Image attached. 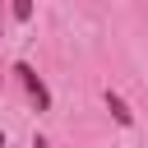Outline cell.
I'll use <instances>...</instances> for the list:
<instances>
[{
    "mask_svg": "<svg viewBox=\"0 0 148 148\" xmlns=\"http://www.w3.org/2000/svg\"><path fill=\"white\" fill-rule=\"evenodd\" d=\"M14 18L28 23V18H32V0H14Z\"/></svg>",
    "mask_w": 148,
    "mask_h": 148,
    "instance_id": "3957f363",
    "label": "cell"
},
{
    "mask_svg": "<svg viewBox=\"0 0 148 148\" xmlns=\"http://www.w3.org/2000/svg\"><path fill=\"white\" fill-rule=\"evenodd\" d=\"M14 74H18V79H23V88L32 92L37 111H46V106H51V92H46V83L37 79V69H32V65H14Z\"/></svg>",
    "mask_w": 148,
    "mask_h": 148,
    "instance_id": "6da1fadb",
    "label": "cell"
},
{
    "mask_svg": "<svg viewBox=\"0 0 148 148\" xmlns=\"http://www.w3.org/2000/svg\"><path fill=\"white\" fill-rule=\"evenodd\" d=\"M106 106H111V116H116L120 125H134V111H130V106H125V102H120L116 92H106Z\"/></svg>",
    "mask_w": 148,
    "mask_h": 148,
    "instance_id": "7a4b0ae2",
    "label": "cell"
},
{
    "mask_svg": "<svg viewBox=\"0 0 148 148\" xmlns=\"http://www.w3.org/2000/svg\"><path fill=\"white\" fill-rule=\"evenodd\" d=\"M0 148H5V134H0Z\"/></svg>",
    "mask_w": 148,
    "mask_h": 148,
    "instance_id": "277c9868",
    "label": "cell"
}]
</instances>
